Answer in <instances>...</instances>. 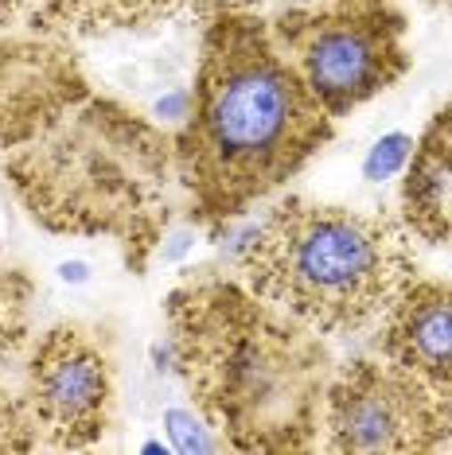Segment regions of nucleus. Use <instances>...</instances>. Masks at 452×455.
<instances>
[{"label": "nucleus", "mask_w": 452, "mask_h": 455, "mask_svg": "<svg viewBox=\"0 0 452 455\" xmlns=\"http://www.w3.org/2000/svg\"><path fill=\"white\" fill-rule=\"evenodd\" d=\"M332 113L273 44L270 20L222 8L203 36L176 175L203 222H230L296 175L332 137Z\"/></svg>", "instance_id": "nucleus-1"}, {"label": "nucleus", "mask_w": 452, "mask_h": 455, "mask_svg": "<svg viewBox=\"0 0 452 455\" xmlns=\"http://www.w3.org/2000/svg\"><path fill=\"white\" fill-rule=\"evenodd\" d=\"M168 350L199 417L238 451H304L320 432L327 350L254 288L191 281L168 296Z\"/></svg>", "instance_id": "nucleus-2"}, {"label": "nucleus", "mask_w": 452, "mask_h": 455, "mask_svg": "<svg viewBox=\"0 0 452 455\" xmlns=\"http://www.w3.org/2000/svg\"><path fill=\"white\" fill-rule=\"evenodd\" d=\"M246 288L320 335H351L386 315L414 281L406 234L383 214L289 199L250 234Z\"/></svg>", "instance_id": "nucleus-3"}, {"label": "nucleus", "mask_w": 452, "mask_h": 455, "mask_svg": "<svg viewBox=\"0 0 452 455\" xmlns=\"http://www.w3.org/2000/svg\"><path fill=\"white\" fill-rule=\"evenodd\" d=\"M4 160L20 199L51 230H101L157 245L160 203L176 152L125 109L82 98Z\"/></svg>", "instance_id": "nucleus-4"}, {"label": "nucleus", "mask_w": 452, "mask_h": 455, "mask_svg": "<svg viewBox=\"0 0 452 455\" xmlns=\"http://www.w3.org/2000/svg\"><path fill=\"white\" fill-rule=\"evenodd\" d=\"M273 44L332 117L383 94L406 75V24L383 4L296 8L270 16Z\"/></svg>", "instance_id": "nucleus-5"}, {"label": "nucleus", "mask_w": 452, "mask_h": 455, "mask_svg": "<svg viewBox=\"0 0 452 455\" xmlns=\"http://www.w3.org/2000/svg\"><path fill=\"white\" fill-rule=\"evenodd\" d=\"M320 428L327 451H433L452 436V393L386 355L359 358L327 381Z\"/></svg>", "instance_id": "nucleus-6"}, {"label": "nucleus", "mask_w": 452, "mask_h": 455, "mask_svg": "<svg viewBox=\"0 0 452 455\" xmlns=\"http://www.w3.org/2000/svg\"><path fill=\"white\" fill-rule=\"evenodd\" d=\"M28 412L55 448H90L109 424L113 366L98 339L78 327H51L28 362Z\"/></svg>", "instance_id": "nucleus-7"}, {"label": "nucleus", "mask_w": 452, "mask_h": 455, "mask_svg": "<svg viewBox=\"0 0 452 455\" xmlns=\"http://www.w3.org/2000/svg\"><path fill=\"white\" fill-rule=\"evenodd\" d=\"M86 98L75 59L44 44H0V148L32 140Z\"/></svg>", "instance_id": "nucleus-8"}, {"label": "nucleus", "mask_w": 452, "mask_h": 455, "mask_svg": "<svg viewBox=\"0 0 452 455\" xmlns=\"http://www.w3.org/2000/svg\"><path fill=\"white\" fill-rule=\"evenodd\" d=\"M383 355L452 393V284L409 281L383 315Z\"/></svg>", "instance_id": "nucleus-9"}, {"label": "nucleus", "mask_w": 452, "mask_h": 455, "mask_svg": "<svg viewBox=\"0 0 452 455\" xmlns=\"http://www.w3.org/2000/svg\"><path fill=\"white\" fill-rule=\"evenodd\" d=\"M402 211L425 242H452V106L429 121L406 164Z\"/></svg>", "instance_id": "nucleus-10"}, {"label": "nucleus", "mask_w": 452, "mask_h": 455, "mask_svg": "<svg viewBox=\"0 0 452 455\" xmlns=\"http://www.w3.org/2000/svg\"><path fill=\"white\" fill-rule=\"evenodd\" d=\"M183 0H39V20L47 32L106 36L172 16Z\"/></svg>", "instance_id": "nucleus-11"}, {"label": "nucleus", "mask_w": 452, "mask_h": 455, "mask_svg": "<svg viewBox=\"0 0 452 455\" xmlns=\"http://www.w3.org/2000/svg\"><path fill=\"white\" fill-rule=\"evenodd\" d=\"M28 281L12 265H0V362L24 343L28 327Z\"/></svg>", "instance_id": "nucleus-12"}, {"label": "nucleus", "mask_w": 452, "mask_h": 455, "mask_svg": "<svg viewBox=\"0 0 452 455\" xmlns=\"http://www.w3.org/2000/svg\"><path fill=\"white\" fill-rule=\"evenodd\" d=\"M36 420L28 412V401H16L0 389V455L4 451H32L36 448Z\"/></svg>", "instance_id": "nucleus-13"}, {"label": "nucleus", "mask_w": 452, "mask_h": 455, "mask_svg": "<svg viewBox=\"0 0 452 455\" xmlns=\"http://www.w3.org/2000/svg\"><path fill=\"white\" fill-rule=\"evenodd\" d=\"M414 137H406V132H390V137H383L375 144L371 152H367V164H363V175L371 183H383L390 180V175L406 172L409 156H414Z\"/></svg>", "instance_id": "nucleus-14"}, {"label": "nucleus", "mask_w": 452, "mask_h": 455, "mask_svg": "<svg viewBox=\"0 0 452 455\" xmlns=\"http://www.w3.org/2000/svg\"><path fill=\"white\" fill-rule=\"evenodd\" d=\"M164 424H168V436L180 451H214L219 448V440H211V428H203V420L188 409H172L168 417H164Z\"/></svg>", "instance_id": "nucleus-15"}, {"label": "nucleus", "mask_w": 452, "mask_h": 455, "mask_svg": "<svg viewBox=\"0 0 452 455\" xmlns=\"http://www.w3.org/2000/svg\"><path fill=\"white\" fill-rule=\"evenodd\" d=\"M222 4L238 8V12H258L262 16L265 4H277V12H296V8H355V4H383V0H222Z\"/></svg>", "instance_id": "nucleus-16"}, {"label": "nucleus", "mask_w": 452, "mask_h": 455, "mask_svg": "<svg viewBox=\"0 0 452 455\" xmlns=\"http://www.w3.org/2000/svg\"><path fill=\"white\" fill-rule=\"evenodd\" d=\"M59 276H63V281H86V265H82V261L63 265V268H59Z\"/></svg>", "instance_id": "nucleus-17"}, {"label": "nucleus", "mask_w": 452, "mask_h": 455, "mask_svg": "<svg viewBox=\"0 0 452 455\" xmlns=\"http://www.w3.org/2000/svg\"><path fill=\"white\" fill-rule=\"evenodd\" d=\"M20 4H24V0H0V24H8V20L20 12Z\"/></svg>", "instance_id": "nucleus-18"}]
</instances>
